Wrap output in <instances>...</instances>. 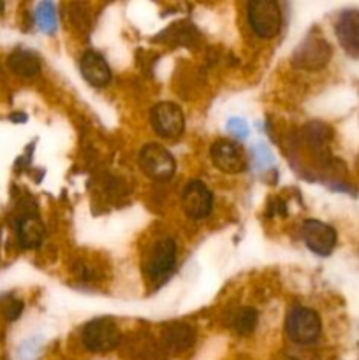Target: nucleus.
I'll use <instances>...</instances> for the list:
<instances>
[{
    "label": "nucleus",
    "instance_id": "obj_1",
    "mask_svg": "<svg viewBox=\"0 0 359 360\" xmlns=\"http://www.w3.org/2000/svg\"><path fill=\"white\" fill-rule=\"evenodd\" d=\"M248 23L253 34L260 39H273L280 34L284 16L282 9L273 0H256L248 4Z\"/></svg>",
    "mask_w": 359,
    "mask_h": 360
},
{
    "label": "nucleus",
    "instance_id": "obj_2",
    "mask_svg": "<svg viewBox=\"0 0 359 360\" xmlns=\"http://www.w3.org/2000/svg\"><path fill=\"white\" fill-rule=\"evenodd\" d=\"M285 330L294 343L310 345L319 340L322 323H320V316L313 309L296 306L289 311L287 320H285Z\"/></svg>",
    "mask_w": 359,
    "mask_h": 360
},
{
    "label": "nucleus",
    "instance_id": "obj_3",
    "mask_svg": "<svg viewBox=\"0 0 359 360\" xmlns=\"http://www.w3.org/2000/svg\"><path fill=\"white\" fill-rule=\"evenodd\" d=\"M331 58V46L322 35L310 32L292 53V63L299 69L320 70Z\"/></svg>",
    "mask_w": 359,
    "mask_h": 360
},
{
    "label": "nucleus",
    "instance_id": "obj_4",
    "mask_svg": "<svg viewBox=\"0 0 359 360\" xmlns=\"http://www.w3.org/2000/svg\"><path fill=\"white\" fill-rule=\"evenodd\" d=\"M81 340L87 350L94 354H106V352L116 348L120 341V333L116 323L111 319H95L84 326L81 333Z\"/></svg>",
    "mask_w": 359,
    "mask_h": 360
},
{
    "label": "nucleus",
    "instance_id": "obj_5",
    "mask_svg": "<svg viewBox=\"0 0 359 360\" xmlns=\"http://www.w3.org/2000/svg\"><path fill=\"white\" fill-rule=\"evenodd\" d=\"M150 122L162 139H176L185 129V116L175 102H158L151 108Z\"/></svg>",
    "mask_w": 359,
    "mask_h": 360
},
{
    "label": "nucleus",
    "instance_id": "obj_6",
    "mask_svg": "<svg viewBox=\"0 0 359 360\" xmlns=\"http://www.w3.org/2000/svg\"><path fill=\"white\" fill-rule=\"evenodd\" d=\"M139 167L148 178L165 181L176 171V162L172 155L160 144H146L139 151Z\"/></svg>",
    "mask_w": 359,
    "mask_h": 360
},
{
    "label": "nucleus",
    "instance_id": "obj_7",
    "mask_svg": "<svg viewBox=\"0 0 359 360\" xmlns=\"http://www.w3.org/2000/svg\"><path fill=\"white\" fill-rule=\"evenodd\" d=\"M301 238L310 252L320 257H327L336 246L338 236L336 231L324 221L306 220L301 225Z\"/></svg>",
    "mask_w": 359,
    "mask_h": 360
},
{
    "label": "nucleus",
    "instance_id": "obj_8",
    "mask_svg": "<svg viewBox=\"0 0 359 360\" xmlns=\"http://www.w3.org/2000/svg\"><path fill=\"white\" fill-rule=\"evenodd\" d=\"M176 264V245L171 238H160L153 243L146 259V273L150 280H162L172 273Z\"/></svg>",
    "mask_w": 359,
    "mask_h": 360
},
{
    "label": "nucleus",
    "instance_id": "obj_9",
    "mask_svg": "<svg viewBox=\"0 0 359 360\" xmlns=\"http://www.w3.org/2000/svg\"><path fill=\"white\" fill-rule=\"evenodd\" d=\"M210 157L215 167L227 174H236L246 167L245 151L238 143L229 139H218L211 144Z\"/></svg>",
    "mask_w": 359,
    "mask_h": 360
},
{
    "label": "nucleus",
    "instance_id": "obj_10",
    "mask_svg": "<svg viewBox=\"0 0 359 360\" xmlns=\"http://www.w3.org/2000/svg\"><path fill=\"white\" fill-rule=\"evenodd\" d=\"M182 206L183 211L192 220H201L211 213L213 207V195L210 188L203 181H189L182 192Z\"/></svg>",
    "mask_w": 359,
    "mask_h": 360
},
{
    "label": "nucleus",
    "instance_id": "obj_11",
    "mask_svg": "<svg viewBox=\"0 0 359 360\" xmlns=\"http://www.w3.org/2000/svg\"><path fill=\"white\" fill-rule=\"evenodd\" d=\"M80 70L81 76H83L92 86L104 88L108 86L109 81H111V69H109L104 56L97 51H87L81 56Z\"/></svg>",
    "mask_w": 359,
    "mask_h": 360
},
{
    "label": "nucleus",
    "instance_id": "obj_12",
    "mask_svg": "<svg viewBox=\"0 0 359 360\" xmlns=\"http://www.w3.org/2000/svg\"><path fill=\"white\" fill-rule=\"evenodd\" d=\"M334 28L341 44L351 51L359 53V11H344L338 16Z\"/></svg>",
    "mask_w": 359,
    "mask_h": 360
},
{
    "label": "nucleus",
    "instance_id": "obj_13",
    "mask_svg": "<svg viewBox=\"0 0 359 360\" xmlns=\"http://www.w3.org/2000/svg\"><path fill=\"white\" fill-rule=\"evenodd\" d=\"M196 341V330L189 323L175 322L164 329V343L175 354L189 350Z\"/></svg>",
    "mask_w": 359,
    "mask_h": 360
},
{
    "label": "nucleus",
    "instance_id": "obj_14",
    "mask_svg": "<svg viewBox=\"0 0 359 360\" xmlns=\"http://www.w3.org/2000/svg\"><path fill=\"white\" fill-rule=\"evenodd\" d=\"M44 239V225L34 214L23 217L18 221V241L25 250L37 248Z\"/></svg>",
    "mask_w": 359,
    "mask_h": 360
},
{
    "label": "nucleus",
    "instance_id": "obj_15",
    "mask_svg": "<svg viewBox=\"0 0 359 360\" xmlns=\"http://www.w3.org/2000/svg\"><path fill=\"white\" fill-rule=\"evenodd\" d=\"M7 63H9V69L21 77H34L41 70V62L30 49H14Z\"/></svg>",
    "mask_w": 359,
    "mask_h": 360
},
{
    "label": "nucleus",
    "instance_id": "obj_16",
    "mask_svg": "<svg viewBox=\"0 0 359 360\" xmlns=\"http://www.w3.org/2000/svg\"><path fill=\"white\" fill-rule=\"evenodd\" d=\"M331 136H333V132H331V129L326 125V123L313 122L305 127L306 144H308L310 148H313L315 151L326 150L327 144H329L331 141Z\"/></svg>",
    "mask_w": 359,
    "mask_h": 360
},
{
    "label": "nucleus",
    "instance_id": "obj_17",
    "mask_svg": "<svg viewBox=\"0 0 359 360\" xmlns=\"http://www.w3.org/2000/svg\"><path fill=\"white\" fill-rule=\"evenodd\" d=\"M35 23L44 34L56 32V9L51 2H41L35 7Z\"/></svg>",
    "mask_w": 359,
    "mask_h": 360
},
{
    "label": "nucleus",
    "instance_id": "obj_18",
    "mask_svg": "<svg viewBox=\"0 0 359 360\" xmlns=\"http://www.w3.org/2000/svg\"><path fill=\"white\" fill-rule=\"evenodd\" d=\"M257 326V311L253 308H239L232 319V329L238 334H250Z\"/></svg>",
    "mask_w": 359,
    "mask_h": 360
},
{
    "label": "nucleus",
    "instance_id": "obj_19",
    "mask_svg": "<svg viewBox=\"0 0 359 360\" xmlns=\"http://www.w3.org/2000/svg\"><path fill=\"white\" fill-rule=\"evenodd\" d=\"M21 311H23V302L20 299H14L11 295L0 299V313H2L6 320L13 322V320H16L21 315Z\"/></svg>",
    "mask_w": 359,
    "mask_h": 360
},
{
    "label": "nucleus",
    "instance_id": "obj_20",
    "mask_svg": "<svg viewBox=\"0 0 359 360\" xmlns=\"http://www.w3.org/2000/svg\"><path fill=\"white\" fill-rule=\"evenodd\" d=\"M252 158L259 169H266L267 165L273 164V155H271L270 148L266 144H257V146H253Z\"/></svg>",
    "mask_w": 359,
    "mask_h": 360
},
{
    "label": "nucleus",
    "instance_id": "obj_21",
    "mask_svg": "<svg viewBox=\"0 0 359 360\" xmlns=\"http://www.w3.org/2000/svg\"><path fill=\"white\" fill-rule=\"evenodd\" d=\"M227 130L236 137V139H245L248 136V127L246 122L241 118H231L227 122Z\"/></svg>",
    "mask_w": 359,
    "mask_h": 360
},
{
    "label": "nucleus",
    "instance_id": "obj_22",
    "mask_svg": "<svg viewBox=\"0 0 359 360\" xmlns=\"http://www.w3.org/2000/svg\"><path fill=\"white\" fill-rule=\"evenodd\" d=\"M280 360H296L294 357H284V359H280Z\"/></svg>",
    "mask_w": 359,
    "mask_h": 360
},
{
    "label": "nucleus",
    "instance_id": "obj_23",
    "mask_svg": "<svg viewBox=\"0 0 359 360\" xmlns=\"http://www.w3.org/2000/svg\"><path fill=\"white\" fill-rule=\"evenodd\" d=\"M0 9H4V4H0Z\"/></svg>",
    "mask_w": 359,
    "mask_h": 360
}]
</instances>
